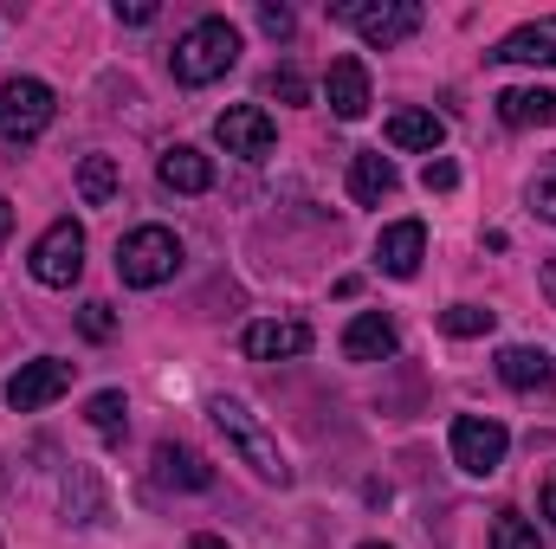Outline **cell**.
I'll list each match as a JSON object with an SVG mask.
<instances>
[{"instance_id": "obj_1", "label": "cell", "mask_w": 556, "mask_h": 549, "mask_svg": "<svg viewBox=\"0 0 556 549\" xmlns=\"http://www.w3.org/2000/svg\"><path fill=\"white\" fill-rule=\"evenodd\" d=\"M240 65V26L227 20V13H207V20H194L181 39H175V52H168V72H175V85H214V78H227Z\"/></svg>"}, {"instance_id": "obj_2", "label": "cell", "mask_w": 556, "mask_h": 549, "mask_svg": "<svg viewBox=\"0 0 556 549\" xmlns=\"http://www.w3.org/2000/svg\"><path fill=\"white\" fill-rule=\"evenodd\" d=\"M207 413H214V426L227 433V446L240 452V465H253V478H266V485H291V459H285V446H278L273 433L260 426V413L247 408V401L214 395V401H207Z\"/></svg>"}, {"instance_id": "obj_3", "label": "cell", "mask_w": 556, "mask_h": 549, "mask_svg": "<svg viewBox=\"0 0 556 549\" xmlns=\"http://www.w3.org/2000/svg\"><path fill=\"white\" fill-rule=\"evenodd\" d=\"M175 272H181V240L168 227H137V233L117 240V278L130 291H155V284H168Z\"/></svg>"}, {"instance_id": "obj_4", "label": "cell", "mask_w": 556, "mask_h": 549, "mask_svg": "<svg viewBox=\"0 0 556 549\" xmlns=\"http://www.w3.org/2000/svg\"><path fill=\"white\" fill-rule=\"evenodd\" d=\"M52 111H59V98H52L46 78H7L0 85V142H13V149L39 142L46 124H52Z\"/></svg>"}, {"instance_id": "obj_5", "label": "cell", "mask_w": 556, "mask_h": 549, "mask_svg": "<svg viewBox=\"0 0 556 549\" xmlns=\"http://www.w3.org/2000/svg\"><path fill=\"white\" fill-rule=\"evenodd\" d=\"M330 20H350V26L363 33V46H376V52H389V46H402V39L420 33L415 0H337Z\"/></svg>"}, {"instance_id": "obj_6", "label": "cell", "mask_w": 556, "mask_h": 549, "mask_svg": "<svg viewBox=\"0 0 556 549\" xmlns=\"http://www.w3.org/2000/svg\"><path fill=\"white\" fill-rule=\"evenodd\" d=\"M446 446H453V465H459L466 478H492V472L505 465V452H511V433H505V420H492V413H459Z\"/></svg>"}, {"instance_id": "obj_7", "label": "cell", "mask_w": 556, "mask_h": 549, "mask_svg": "<svg viewBox=\"0 0 556 549\" xmlns=\"http://www.w3.org/2000/svg\"><path fill=\"white\" fill-rule=\"evenodd\" d=\"M26 272L39 278V284H52V291L78 284V272H85V227H78V220H52V227L33 240Z\"/></svg>"}, {"instance_id": "obj_8", "label": "cell", "mask_w": 556, "mask_h": 549, "mask_svg": "<svg viewBox=\"0 0 556 549\" xmlns=\"http://www.w3.org/2000/svg\"><path fill=\"white\" fill-rule=\"evenodd\" d=\"M214 142L227 155H240V162H266L278 149V130H273V117H266V104H233V111L214 117Z\"/></svg>"}, {"instance_id": "obj_9", "label": "cell", "mask_w": 556, "mask_h": 549, "mask_svg": "<svg viewBox=\"0 0 556 549\" xmlns=\"http://www.w3.org/2000/svg\"><path fill=\"white\" fill-rule=\"evenodd\" d=\"M65 388H72V362H65V356H33V362H20V375L7 382V408L39 413V408H52Z\"/></svg>"}, {"instance_id": "obj_10", "label": "cell", "mask_w": 556, "mask_h": 549, "mask_svg": "<svg viewBox=\"0 0 556 549\" xmlns=\"http://www.w3.org/2000/svg\"><path fill=\"white\" fill-rule=\"evenodd\" d=\"M247 356L253 362H298L304 349H311V323H298V317H266V323H247Z\"/></svg>"}, {"instance_id": "obj_11", "label": "cell", "mask_w": 556, "mask_h": 549, "mask_svg": "<svg viewBox=\"0 0 556 549\" xmlns=\"http://www.w3.org/2000/svg\"><path fill=\"white\" fill-rule=\"evenodd\" d=\"M324 98H330V111L343 117V124H363L369 117V72H363V59H330V72H324Z\"/></svg>"}, {"instance_id": "obj_12", "label": "cell", "mask_w": 556, "mask_h": 549, "mask_svg": "<svg viewBox=\"0 0 556 549\" xmlns=\"http://www.w3.org/2000/svg\"><path fill=\"white\" fill-rule=\"evenodd\" d=\"M395 349H402V330H395L389 310H363V317H350V330H343V356H350V362H389Z\"/></svg>"}, {"instance_id": "obj_13", "label": "cell", "mask_w": 556, "mask_h": 549, "mask_svg": "<svg viewBox=\"0 0 556 549\" xmlns=\"http://www.w3.org/2000/svg\"><path fill=\"white\" fill-rule=\"evenodd\" d=\"M485 59H498V65H556V13L551 20H525V26H511Z\"/></svg>"}, {"instance_id": "obj_14", "label": "cell", "mask_w": 556, "mask_h": 549, "mask_svg": "<svg viewBox=\"0 0 556 549\" xmlns=\"http://www.w3.org/2000/svg\"><path fill=\"white\" fill-rule=\"evenodd\" d=\"M420 259H427V227L420 220H395V227L376 233V266L389 278H415Z\"/></svg>"}, {"instance_id": "obj_15", "label": "cell", "mask_w": 556, "mask_h": 549, "mask_svg": "<svg viewBox=\"0 0 556 549\" xmlns=\"http://www.w3.org/2000/svg\"><path fill=\"white\" fill-rule=\"evenodd\" d=\"M155 485H175V491H207V485H214V465H207L194 446L162 439V446H155Z\"/></svg>"}, {"instance_id": "obj_16", "label": "cell", "mask_w": 556, "mask_h": 549, "mask_svg": "<svg viewBox=\"0 0 556 549\" xmlns=\"http://www.w3.org/2000/svg\"><path fill=\"white\" fill-rule=\"evenodd\" d=\"M155 181L168 188V194H207L214 188V162L201 155V149H188V142H175L162 162H155Z\"/></svg>"}, {"instance_id": "obj_17", "label": "cell", "mask_w": 556, "mask_h": 549, "mask_svg": "<svg viewBox=\"0 0 556 549\" xmlns=\"http://www.w3.org/2000/svg\"><path fill=\"white\" fill-rule=\"evenodd\" d=\"M498 382L518 388V395H538V388L556 382V362L544 349H531V343H511V349H498Z\"/></svg>"}, {"instance_id": "obj_18", "label": "cell", "mask_w": 556, "mask_h": 549, "mask_svg": "<svg viewBox=\"0 0 556 549\" xmlns=\"http://www.w3.org/2000/svg\"><path fill=\"white\" fill-rule=\"evenodd\" d=\"M492 104H498V124H511V130H544V124H556V91H544V85L498 91Z\"/></svg>"}, {"instance_id": "obj_19", "label": "cell", "mask_w": 556, "mask_h": 549, "mask_svg": "<svg viewBox=\"0 0 556 549\" xmlns=\"http://www.w3.org/2000/svg\"><path fill=\"white\" fill-rule=\"evenodd\" d=\"M395 188H402V175H395V162H389L382 149H363V155L350 162V194H356L363 207H382Z\"/></svg>"}, {"instance_id": "obj_20", "label": "cell", "mask_w": 556, "mask_h": 549, "mask_svg": "<svg viewBox=\"0 0 556 549\" xmlns=\"http://www.w3.org/2000/svg\"><path fill=\"white\" fill-rule=\"evenodd\" d=\"M446 142V117H433V111H395L389 117V149H420V155H433Z\"/></svg>"}, {"instance_id": "obj_21", "label": "cell", "mask_w": 556, "mask_h": 549, "mask_svg": "<svg viewBox=\"0 0 556 549\" xmlns=\"http://www.w3.org/2000/svg\"><path fill=\"white\" fill-rule=\"evenodd\" d=\"M117 188H124V168H117V155H85V162H78V194H85V207H104V201H117Z\"/></svg>"}, {"instance_id": "obj_22", "label": "cell", "mask_w": 556, "mask_h": 549, "mask_svg": "<svg viewBox=\"0 0 556 549\" xmlns=\"http://www.w3.org/2000/svg\"><path fill=\"white\" fill-rule=\"evenodd\" d=\"M85 420H91L104 439H124V433H130V401H124V388H98V395L85 401Z\"/></svg>"}, {"instance_id": "obj_23", "label": "cell", "mask_w": 556, "mask_h": 549, "mask_svg": "<svg viewBox=\"0 0 556 549\" xmlns=\"http://www.w3.org/2000/svg\"><path fill=\"white\" fill-rule=\"evenodd\" d=\"M65 518H72V524H98V518H104V491H98V478H91L85 465L65 478Z\"/></svg>"}, {"instance_id": "obj_24", "label": "cell", "mask_w": 556, "mask_h": 549, "mask_svg": "<svg viewBox=\"0 0 556 549\" xmlns=\"http://www.w3.org/2000/svg\"><path fill=\"white\" fill-rule=\"evenodd\" d=\"M492 323H498V310H485V304H446V310H440V330L459 336V343H466V336H485Z\"/></svg>"}, {"instance_id": "obj_25", "label": "cell", "mask_w": 556, "mask_h": 549, "mask_svg": "<svg viewBox=\"0 0 556 549\" xmlns=\"http://www.w3.org/2000/svg\"><path fill=\"white\" fill-rule=\"evenodd\" d=\"M492 549H544V544H538V524L525 511H498L492 518Z\"/></svg>"}, {"instance_id": "obj_26", "label": "cell", "mask_w": 556, "mask_h": 549, "mask_svg": "<svg viewBox=\"0 0 556 549\" xmlns=\"http://www.w3.org/2000/svg\"><path fill=\"white\" fill-rule=\"evenodd\" d=\"M266 91H273V98H285V104H311V85H304V72H298V65H273Z\"/></svg>"}, {"instance_id": "obj_27", "label": "cell", "mask_w": 556, "mask_h": 549, "mask_svg": "<svg viewBox=\"0 0 556 549\" xmlns=\"http://www.w3.org/2000/svg\"><path fill=\"white\" fill-rule=\"evenodd\" d=\"M531 207H538V220H551L556 227V155L531 175Z\"/></svg>"}, {"instance_id": "obj_28", "label": "cell", "mask_w": 556, "mask_h": 549, "mask_svg": "<svg viewBox=\"0 0 556 549\" xmlns=\"http://www.w3.org/2000/svg\"><path fill=\"white\" fill-rule=\"evenodd\" d=\"M78 330H85V336H91V343H104V336H111V330H117V310H111V304H98V297H91V304H85V310H78Z\"/></svg>"}, {"instance_id": "obj_29", "label": "cell", "mask_w": 556, "mask_h": 549, "mask_svg": "<svg viewBox=\"0 0 556 549\" xmlns=\"http://www.w3.org/2000/svg\"><path fill=\"white\" fill-rule=\"evenodd\" d=\"M420 188H427V194H453V188H459V168H453L446 155H433V162L420 168Z\"/></svg>"}, {"instance_id": "obj_30", "label": "cell", "mask_w": 556, "mask_h": 549, "mask_svg": "<svg viewBox=\"0 0 556 549\" xmlns=\"http://www.w3.org/2000/svg\"><path fill=\"white\" fill-rule=\"evenodd\" d=\"M260 26H266L273 39H291V26H298V20H291V7H273V0H260Z\"/></svg>"}, {"instance_id": "obj_31", "label": "cell", "mask_w": 556, "mask_h": 549, "mask_svg": "<svg viewBox=\"0 0 556 549\" xmlns=\"http://www.w3.org/2000/svg\"><path fill=\"white\" fill-rule=\"evenodd\" d=\"M117 20H124V26H149V20H155V0H130V7L117 0Z\"/></svg>"}, {"instance_id": "obj_32", "label": "cell", "mask_w": 556, "mask_h": 549, "mask_svg": "<svg viewBox=\"0 0 556 549\" xmlns=\"http://www.w3.org/2000/svg\"><path fill=\"white\" fill-rule=\"evenodd\" d=\"M544 518H551V531H556V472L544 478Z\"/></svg>"}, {"instance_id": "obj_33", "label": "cell", "mask_w": 556, "mask_h": 549, "mask_svg": "<svg viewBox=\"0 0 556 549\" xmlns=\"http://www.w3.org/2000/svg\"><path fill=\"white\" fill-rule=\"evenodd\" d=\"M7 233H13V201L0 194V246H7Z\"/></svg>"}, {"instance_id": "obj_34", "label": "cell", "mask_w": 556, "mask_h": 549, "mask_svg": "<svg viewBox=\"0 0 556 549\" xmlns=\"http://www.w3.org/2000/svg\"><path fill=\"white\" fill-rule=\"evenodd\" d=\"M188 549H227V537H214V531H201V537H188Z\"/></svg>"}, {"instance_id": "obj_35", "label": "cell", "mask_w": 556, "mask_h": 549, "mask_svg": "<svg viewBox=\"0 0 556 549\" xmlns=\"http://www.w3.org/2000/svg\"><path fill=\"white\" fill-rule=\"evenodd\" d=\"M538 278H544V297L556 304V259H544V272H538Z\"/></svg>"}, {"instance_id": "obj_36", "label": "cell", "mask_w": 556, "mask_h": 549, "mask_svg": "<svg viewBox=\"0 0 556 549\" xmlns=\"http://www.w3.org/2000/svg\"><path fill=\"white\" fill-rule=\"evenodd\" d=\"M356 549H395V544H356Z\"/></svg>"}]
</instances>
